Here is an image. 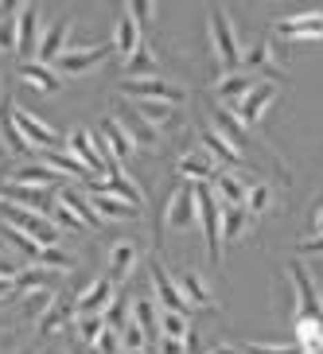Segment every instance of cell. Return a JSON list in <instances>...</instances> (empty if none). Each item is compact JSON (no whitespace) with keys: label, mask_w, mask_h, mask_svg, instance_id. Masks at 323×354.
I'll list each match as a JSON object with an SVG mask.
<instances>
[{"label":"cell","mask_w":323,"mask_h":354,"mask_svg":"<svg viewBox=\"0 0 323 354\" xmlns=\"http://www.w3.org/2000/svg\"><path fill=\"white\" fill-rule=\"evenodd\" d=\"M0 238L8 241L12 250L28 253V257H32V261H39V257H43V245H39V241H32V238H28V234H20V230H16V226H8V222H0Z\"/></svg>","instance_id":"42"},{"label":"cell","mask_w":323,"mask_h":354,"mask_svg":"<svg viewBox=\"0 0 323 354\" xmlns=\"http://www.w3.org/2000/svg\"><path fill=\"white\" fill-rule=\"evenodd\" d=\"M292 284V308H296V319L300 315H323V304H320V284L312 281V272L304 261H288V269H284Z\"/></svg>","instance_id":"7"},{"label":"cell","mask_w":323,"mask_h":354,"mask_svg":"<svg viewBox=\"0 0 323 354\" xmlns=\"http://www.w3.org/2000/svg\"><path fill=\"white\" fill-rule=\"evenodd\" d=\"M94 351H98V354H121V351H125V343H121V335H117V331H109V327H105Z\"/></svg>","instance_id":"49"},{"label":"cell","mask_w":323,"mask_h":354,"mask_svg":"<svg viewBox=\"0 0 323 354\" xmlns=\"http://www.w3.org/2000/svg\"><path fill=\"white\" fill-rule=\"evenodd\" d=\"M214 191H219L222 207H246V198H250V183H246L238 171H230V167H222V171H219Z\"/></svg>","instance_id":"31"},{"label":"cell","mask_w":323,"mask_h":354,"mask_svg":"<svg viewBox=\"0 0 323 354\" xmlns=\"http://www.w3.org/2000/svg\"><path fill=\"white\" fill-rule=\"evenodd\" d=\"M102 331H105V319H102V315H78V319H74V335H78L86 346H98Z\"/></svg>","instance_id":"43"},{"label":"cell","mask_w":323,"mask_h":354,"mask_svg":"<svg viewBox=\"0 0 323 354\" xmlns=\"http://www.w3.org/2000/svg\"><path fill=\"white\" fill-rule=\"evenodd\" d=\"M195 214H199L203 241H207V257L214 265H222V257H226V250H222V207L210 183H195Z\"/></svg>","instance_id":"2"},{"label":"cell","mask_w":323,"mask_h":354,"mask_svg":"<svg viewBox=\"0 0 323 354\" xmlns=\"http://www.w3.org/2000/svg\"><path fill=\"white\" fill-rule=\"evenodd\" d=\"M0 222L16 226L20 234H28L32 241H39L43 250L63 245V230L59 226H51V222L43 218V214H35V210H24V207H16V203H4V198H0Z\"/></svg>","instance_id":"3"},{"label":"cell","mask_w":323,"mask_h":354,"mask_svg":"<svg viewBox=\"0 0 323 354\" xmlns=\"http://www.w3.org/2000/svg\"><path fill=\"white\" fill-rule=\"evenodd\" d=\"M90 207L102 214V218H113V222H136L140 218V207L125 203V198H113V195H98V191H86Z\"/></svg>","instance_id":"27"},{"label":"cell","mask_w":323,"mask_h":354,"mask_svg":"<svg viewBox=\"0 0 323 354\" xmlns=\"http://www.w3.org/2000/svg\"><path fill=\"white\" fill-rule=\"evenodd\" d=\"M90 191H98V195H113V198H125V203H133V207H140L145 203V191L136 187V179L125 176L121 167H113L109 176L102 179H90Z\"/></svg>","instance_id":"18"},{"label":"cell","mask_w":323,"mask_h":354,"mask_svg":"<svg viewBox=\"0 0 323 354\" xmlns=\"http://www.w3.org/2000/svg\"><path fill=\"white\" fill-rule=\"evenodd\" d=\"M71 319H78V315H74V304L55 300L51 308L39 315V335H59V331H66V327H71Z\"/></svg>","instance_id":"37"},{"label":"cell","mask_w":323,"mask_h":354,"mask_svg":"<svg viewBox=\"0 0 323 354\" xmlns=\"http://www.w3.org/2000/svg\"><path fill=\"white\" fill-rule=\"evenodd\" d=\"M98 140H102L105 156L113 160V164L136 156V145L129 140V133H125V125L117 121V113H105V117H102V125H98Z\"/></svg>","instance_id":"14"},{"label":"cell","mask_w":323,"mask_h":354,"mask_svg":"<svg viewBox=\"0 0 323 354\" xmlns=\"http://www.w3.org/2000/svg\"><path fill=\"white\" fill-rule=\"evenodd\" d=\"M109 304H113V281L109 277H94L74 296V315H102Z\"/></svg>","instance_id":"16"},{"label":"cell","mask_w":323,"mask_h":354,"mask_svg":"<svg viewBox=\"0 0 323 354\" xmlns=\"http://www.w3.org/2000/svg\"><path fill=\"white\" fill-rule=\"evenodd\" d=\"M179 288H183V296H187L191 308H203V312H219V300H214L210 284L203 281V272H195V269L179 272Z\"/></svg>","instance_id":"26"},{"label":"cell","mask_w":323,"mask_h":354,"mask_svg":"<svg viewBox=\"0 0 323 354\" xmlns=\"http://www.w3.org/2000/svg\"><path fill=\"white\" fill-rule=\"evenodd\" d=\"M148 284H152V296L160 300L164 312H179V315L191 312V304H187V296H183V288H179V281L167 272V265L156 257V253L148 257Z\"/></svg>","instance_id":"6"},{"label":"cell","mask_w":323,"mask_h":354,"mask_svg":"<svg viewBox=\"0 0 323 354\" xmlns=\"http://www.w3.org/2000/svg\"><path fill=\"white\" fill-rule=\"evenodd\" d=\"M8 183H16V187H35V191H63L66 176H59L47 164H24L8 176Z\"/></svg>","instance_id":"19"},{"label":"cell","mask_w":323,"mask_h":354,"mask_svg":"<svg viewBox=\"0 0 323 354\" xmlns=\"http://www.w3.org/2000/svg\"><path fill=\"white\" fill-rule=\"evenodd\" d=\"M136 257H140V250H136L133 238H117L113 245H109V253H105V265H109V281H129L136 269Z\"/></svg>","instance_id":"23"},{"label":"cell","mask_w":323,"mask_h":354,"mask_svg":"<svg viewBox=\"0 0 323 354\" xmlns=\"http://www.w3.org/2000/svg\"><path fill=\"white\" fill-rule=\"evenodd\" d=\"M109 51H113V43H98V47H86V51H63L59 63H55V71L59 74H86V71H94V66H102Z\"/></svg>","instance_id":"21"},{"label":"cell","mask_w":323,"mask_h":354,"mask_svg":"<svg viewBox=\"0 0 323 354\" xmlns=\"http://www.w3.org/2000/svg\"><path fill=\"white\" fill-rule=\"evenodd\" d=\"M133 323L148 335V339H156L160 343V319H156V304H152V296H136L133 300Z\"/></svg>","instance_id":"40"},{"label":"cell","mask_w":323,"mask_h":354,"mask_svg":"<svg viewBox=\"0 0 323 354\" xmlns=\"http://www.w3.org/2000/svg\"><path fill=\"white\" fill-rule=\"evenodd\" d=\"M219 160L203 152V148H187L183 156L176 160V179H187V183H207V179H219Z\"/></svg>","instance_id":"15"},{"label":"cell","mask_w":323,"mask_h":354,"mask_svg":"<svg viewBox=\"0 0 323 354\" xmlns=\"http://www.w3.org/2000/svg\"><path fill=\"white\" fill-rule=\"evenodd\" d=\"M277 39H323V12H296V16H281L273 24Z\"/></svg>","instance_id":"11"},{"label":"cell","mask_w":323,"mask_h":354,"mask_svg":"<svg viewBox=\"0 0 323 354\" xmlns=\"http://www.w3.org/2000/svg\"><path fill=\"white\" fill-rule=\"evenodd\" d=\"M129 109L133 113H140L152 129H160V133H172V129H179V105H164V102H129Z\"/></svg>","instance_id":"25"},{"label":"cell","mask_w":323,"mask_h":354,"mask_svg":"<svg viewBox=\"0 0 323 354\" xmlns=\"http://www.w3.org/2000/svg\"><path fill=\"white\" fill-rule=\"evenodd\" d=\"M0 140H4V152L8 156H28V152H35L20 136V129H16V102L8 94H0Z\"/></svg>","instance_id":"20"},{"label":"cell","mask_w":323,"mask_h":354,"mask_svg":"<svg viewBox=\"0 0 323 354\" xmlns=\"http://www.w3.org/2000/svg\"><path fill=\"white\" fill-rule=\"evenodd\" d=\"M277 207V191H273L269 179H257V183H250V198H246V210H250L253 218H265L269 210Z\"/></svg>","instance_id":"39"},{"label":"cell","mask_w":323,"mask_h":354,"mask_svg":"<svg viewBox=\"0 0 323 354\" xmlns=\"http://www.w3.org/2000/svg\"><path fill=\"white\" fill-rule=\"evenodd\" d=\"M20 82H24V86H32V90H39V94H59V90H63L59 74H55L51 66L35 63V59L20 63Z\"/></svg>","instance_id":"30"},{"label":"cell","mask_w":323,"mask_h":354,"mask_svg":"<svg viewBox=\"0 0 323 354\" xmlns=\"http://www.w3.org/2000/svg\"><path fill=\"white\" fill-rule=\"evenodd\" d=\"M199 140H203V148H207L210 156L219 160V164H226L230 171L250 167V156H246V152H238V148L230 145V140H226V136H222L214 125H203V129H199Z\"/></svg>","instance_id":"17"},{"label":"cell","mask_w":323,"mask_h":354,"mask_svg":"<svg viewBox=\"0 0 323 354\" xmlns=\"http://www.w3.org/2000/svg\"><path fill=\"white\" fill-rule=\"evenodd\" d=\"M39 156H43V164L55 167V171H59V176H66V179H78V176H82V179H94L82 164H78V160L71 156V152H66V148H47V152H39Z\"/></svg>","instance_id":"38"},{"label":"cell","mask_w":323,"mask_h":354,"mask_svg":"<svg viewBox=\"0 0 323 354\" xmlns=\"http://www.w3.org/2000/svg\"><path fill=\"white\" fill-rule=\"evenodd\" d=\"M133 354H148V351H133Z\"/></svg>","instance_id":"54"},{"label":"cell","mask_w":323,"mask_h":354,"mask_svg":"<svg viewBox=\"0 0 323 354\" xmlns=\"http://www.w3.org/2000/svg\"><path fill=\"white\" fill-rule=\"evenodd\" d=\"M12 292H16V281H0V300H8Z\"/></svg>","instance_id":"52"},{"label":"cell","mask_w":323,"mask_h":354,"mask_svg":"<svg viewBox=\"0 0 323 354\" xmlns=\"http://www.w3.org/2000/svg\"><path fill=\"white\" fill-rule=\"evenodd\" d=\"M20 51V4H0V55Z\"/></svg>","instance_id":"32"},{"label":"cell","mask_w":323,"mask_h":354,"mask_svg":"<svg viewBox=\"0 0 323 354\" xmlns=\"http://www.w3.org/2000/svg\"><path fill=\"white\" fill-rule=\"evenodd\" d=\"M292 331H296V346L304 354H323V315H300V319H292Z\"/></svg>","instance_id":"29"},{"label":"cell","mask_w":323,"mask_h":354,"mask_svg":"<svg viewBox=\"0 0 323 354\" xmlns=\"http://www.w3.org/2000/svg\"><path fill=\"white\" fill-rule=\"evenodd\" d=\"M39 265H47V269H55V272H71V269H78V257L66 253L63 245H51V250H43Z\"/></svg>","instance_id":"44"},{"label":"cell","mask_w":323,"mask_h":354,"mask_svg":"<svg viewBox=\"0 0 323 354\" xmlns=\"http://www.w3.org/2000/svg\"><path fill=\"white\" fill-rule=\"evenodd\" d=\"M125 12L136 20V28H140V32H148V24L156 20V4H140V0H133V4H125Z\"/></svg>","instance_id":"47"},{"label":"cell","mask_w":323,"mask_h":354,"mask_svg":"<svg viewBox=\"0 0 323 354\" xmlns=\"http://www.w3.org/2000/svg\"><path fill=\"white\" fill-rule=\"evenodd\" d=\"M320 304H323V284H320Z\"/></svg>","instance_id":"53"},{"label":"cell","mask_w":323,"mask_h":354,"mask_svg":"<svg viewBox=\"0 0 323 354\" xmlns=\"http://www.w3.org/2000/svg\"><path fill=\"white\" fill-rule=\"evenodd\" d=\"M312 230H315V238H323V207L312 214Z\"/></svg>","instance_id":"51"},{"label":"cell","mask_w":323,"mask_h":354,"mask_svg":"<svg viewBox=\"0 0 323 354\" xmlns=\"http://www.w3.org/2000/svg\"><path fill=\"white\" fill-rule=\"evenodd\" d=\"M39 8L35 4H20V51L35 55L39 51Z\"/></svg>","instance_id":"35"},{"label":"cell","mask_w":323,"mask_h":354,"mask_svg":"<svg viewBox=\"0 0 323 354\" xmlns=\"http://www.w3.org/2000/svg\"><path fill=\"white\" fill-rule=\"evenodd\" d=\"M117 90H121L125 102H164V105H183V102H187V90H183V86L164 82V78H136V82L121 78Z\"/></svg>","instance_id":"5"},{"label":"cell","mask_w":323,"mask_h":354,"mask_svg":"<svg viewBox=\"0 0 323 354\" xmlns=\"http://www.w3.org/2000/svg\"><path fill=\"white\" fill-rule=\"evenodd\" d=\"M277 90H281V82H265V78H261V82L253 86V94L238 105V121L241 125L261 129V121H265V113H269V105L277 102Z\"/></svg>","instance_id":"13"},{"label":"cell","mask_w":323,"mask_h":354,"mask_svg":"<svg viewBox=\"0 0 323 354\" xmlns=\"http://www.w3.org/2000/svg\"><path fill=\"white\" fill-rule=\"evenodd\" d=\"M113 113H117V121L125 125L129 140H133L136 148H148V152H160V148H164V133H160V129H152L140 113H133V109H129V102H121Z\"/></svg>","instance_id":"12"},{"label":"cell","mask_w":323,"mask_h":354,"mask_svg":"<svg viewBox=\"0 0 323 354\" xmlns=\"http://www.w3.org/2000/svg\"><path fill=\"white\" fill-rule=\"evenodd\" d=\"M140 47H145V32H140L136 20L121 8V12H117V24H113V51L121 55V63H125V59H133Z\"/></svg>","instance_id":"24"},{"label":"cell","mask_w":323,"mask_h":354,"mask_svg":"<svg viewBox=\"0 0 323 354\" xmlns=\"http://www.w3.org/2000/svg\"><path fill=\"white\" fill-rule=\"evenodd\" d=\"M187 331H191L187 315H179V312L160 315V339H187Z\"/></svg>","instance_id":"45"},{"label":"cell","mask_w":323,"mask_h":354,"mask_svg":"<svg viewBox=\"0 0 323 354\" xmlns=\"http://www.w3.org/2000/svg\"><path fill=\"white\" fill-rule=\"evenodd\" d=\"M59 203H63V207L71 210L74 218L82 222V230H102V214L90 207V198H86V195H78V191L63 187V191H59Z\"/></svg>","instance_id":"33"},{"label":"cell","mask_w":323,"mask_h":354,"mask_svg":"<svg viewBox=\"0 0 323 354\" xmlns=\"http://www.w3.org/2000/svg\"><path fill=\"white\" fill-rule=\"evenodd\" d=\"M66 152H71L94 179H102V176H109L113 167H121V164H113V160L105 156L98 133H86V129H71V133H66Z\"/></svg>","instance_id":"4"},{"label":"cell","mask_w":323,"mask_h":354,"mask_svg":"<svg viewBox=\"0 0 323 354\" xmlns=\"http://www.w3.org/2000/svg\"><path fill=\"white\" fill-rule=\"evenodd\" d=\"M66 35H71V12H63V16L51 24V28H43V39H39V51H35V63H43V66H55V63H59Z\"/></svg>","instance_id":"22"},{"label":"cell","mask_w":323,"mask_h":354,"mask_svg":"<svg viewBox=\"0 0 323 354\" xmlns=\"http://www.w3.org/2000/svg\"><path fill=\"white\" fill-rule=\"evenodd\" d=\"M121 78H129V82H136V78H160V63H156V55H152L148 43L133 55V59L121 63Z\"/></svg>","instance_id":"34"},{"label":"cell","mask_w":323,"mask_h":354,"mask_svg":"<svg viewBox=\"0 0 323 354\" xmlns=\"http://www.w3.org/2000/svg\"><path fill=\"white\" fill-rule=\"evenodd\" d=\"M253 222L257 218H253L246 207H222V250H226V245H238V241L253 230Z\"/></svg>","instance_id":"28"},{"label":"cell","mask_w":323,"mask_h":354,"mask_svg":"<svg viewBox=\"0 0 323 354\" xmlns=\"http://www.w3.org/2000/svg\"><path fill=\"white\" fill-rule=\"evenodd\" d=\"M55 277H59V272L47 269V265L20 269V277H16V296H24V292H51L55 288Z\"/></svg>","instance_id":"36"},{"label":"cell","mask_w":323,"mask_h":354,"mask_svg":"<svg viewBox=\"0 0 323 354\" xmlns=\"http://www.w3.org/2000/svg\"><path fill=\"white\" fill-rule=\"evenodd\" d=\"M47 222H51V226H59V230H66V234H82V222H78L71 210L59 203V195H55V207H51V214H47Z\"/></svg>","instance_id":"46"},{"label":"cell","mask_w":323,"mask_h":354,"mask_svg":"<svg viewBox=\"0 0 323 354\" xmlns=\"http://www.w3.org/2000/svg\"><path fill=\"white\" fill-rule=\"evenodd\" d=\"M210 47H214V59H219L222 74H238L241 71V35L238 28H234V20H230V12L222 8V4H214L210 8Z\"/></svg>","instance_id":"1"},{"label":"cell","mask_w":323,"mask_h":354,"mask_svg":"<svg viewBox=\"0 0 323 354\" xmlns=\"http://www.w3.org/2000/svg\"><path fill=\"white\" fill-rule=\"evenodd\" d=\"M195 222H199V214H195V183L179 179L176 187H172V195H167L164 226L176 230V234H183V230H191Z\"/></svg>","instance_id":"8"},{"label":"cell","mask_w":323,"mask_h":354,"mask_svg":"<svg viewBox=\"0 0 323 354\" xmlns=\"http://www.w3.org/2000/svg\"><path fill=\"white\" fill-rule=\"evenodd\" d=\"M102 319H105V327H109V331L121 335L129 323H133V300H125V296H113V304L102 312Z\"/></svg>","instance_id":"41"},{"label":"cell","mask_w":323,"mask_h":354,"mask_svg":"<svg viewBox=\"0 0 323 354\" xmlns=\"http://www.w3.org/2000/svg\"><path fill=\"white\" fill-rule=\"evenodd\" d=\"M121 343H125V351L133 354V351H145V346L152 343V339H148V335L140 331V327H136V323H129L125 331H121Z\"/></svg>","instance_id":"48"},{"label":"cell","mask_w":323,"mask_h":354,"mask_svg":"<svg viewBox=\"0 0 323 354\" xmlns=\"http://www.w3.org/2000/svg\"><path fill=\"white\" fill-rule=\"evenodd\" d=\"M257 82H261V78H257V74H250V71L222 74L219 82H214V102H219L222 109H230V113H238V105L253 94V86H257Z\"/></svg>","instance_id":"10"},{"label":"cell","mask_w":323,"mask_h":354,"mask_svg":"<svg viewBox=\"0 0 323 354\" xmlns=\"http://www.w3.org/2000/svg\"><path fill=\"white\" fill-rule=\"evenodd\" d=\"M300 257H323V238H312L300 245Z\"/></svg>","instance_id":"50"},{"label":"cell","mask_w":323,"mask_h":354,"mask_svg":"<svg viewBox=\"0 0 323 354\" xmlns=\"http://www.w3.org/2000/svg\"><path fill=\"white\" fill-rule=\"evenodd\" d=\"M16 129H20V136L28 140L32 148H55L59 140H66V133H59L55 125H47L43 117H35L32 109H24V105H16Z\"/></svg>","instance_id":"9"}]
</instances>
